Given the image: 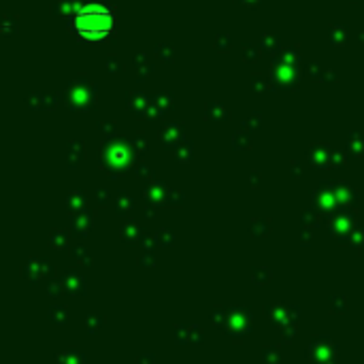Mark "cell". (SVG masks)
<instances>
[{
  "label": "cell",
  "mask_w": 364,
  "mask_h": 364,
  "mask_svg": "<svg viewBox=\"0 0 364 364\" xmlns=\"http://www.w3.org/2000/svg\"><path fill=\"white\" fill-rule=\"evenodd\" d=\"M113 26V11L100 2L81 4L73 15V28L79 38H85V41H102L111 34Z\"/></svg>",
  "instance_id": "6da1fadb"
}]
</instances>
